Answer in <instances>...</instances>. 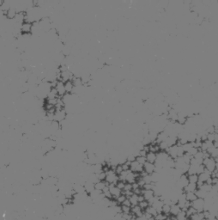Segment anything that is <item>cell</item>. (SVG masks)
<instances>
[{
  "label": "cell",
  "mask_w": 218,
  "mask_h": 220,
  "mask_svg": "<svg viewBox=\"0 0 218 220\" xmlns=\"http://www.w3.org/2000/svg\"><path fill=\"white\" fill-rule=\"evenodd\" d=\"M58 102V98H55V99H47L46 100V103H49L51 105H53V106H56Z\"/></svg>",
  "instance_id": "41"
},
{
  "label": "cell",
  "mask_w": 218,
  "mask_h": 220,
  "mask_svg": "<svg viewBox=\"0 0 218 220\" xmlns=\"http://www.w3.org/2000/svg\"><path fill=\"white\" fill-rule=\"evenodd\" d=\"M109 190L112 193V199L117 200L121 194H122V191L116 186V185H109Z\"/></svg>",
  "instance_id": "6"
},
{
  "label": "cell",
  "mask_w": 218,
  "mask_h": 220,
  "mask_svg": "<svg viewBox=\"0 0 218 220\" xmlns=\"http://www.w3.org/2000/svg\"><path fill=\"white\" fill-rule=\"evenodd\" d=\"M181 208L180 207V206L176 203V204H172L171 205V211H170V215L176 217L181 212Z\"/></svg>",
  "instance_id": "14"
},
{
  "label": "cell",
  "mask_w": 218,
  "mask_h": 220,
  "mask_svg": "<svg viewBox=\"0 0 218 220\" xmlns=\"http://www.w3.org/2000/svg\"><path fill=\"white\" fill-rule=\"evenodd\" d=\"M59 97H60V96H59L57 90L55 88H52L47 94V99H55V98H59Z\"/></svg>",
  "instance_id": "21"
},
{
  "label": "cell",
  "mask_w": 218,
  "mask_h": 220,
  "mask_svg": "<svg viewBox=\"0 0 218 220\" xmlns=\"http://www.w3.org/2000/svg\"><path fill=\"white\" fill-rule=\"evenodd\" d=\"M146 159H147V162L155 163L157 159V153H155L154 151H149L146 155Z\"/></svg>",
  "instance_id": "15"
},
{
  "label": "cell",
  "mask_w": 218,
  "mask_h": 220,
  "mask_svg": "<svg viewBox=\"0 0 218 220\" xmlns=\"http://www.w3.org/2000/svg\"><path fill=\"white\" fill-rule=\"evenodd\" d=\"M144 212H147V213H149V214H150V215H151L152 217H154V218H155V217L157 215V213H158V212H157V211H156V210H155V209L152 206H148V207H147V209H146Z\"/></svg>",
  "instance_id": "29"
},
{
  "label": "cell",
  "mask_w": 218,
  "mask_h": 220,
  "mask_svg": "<svg viewBox=\"0 0 218 220\" xmlns=\"http://www.w3.org/2000/svg\"><path fill=\"white\" fill-rule=\"evenodd\" d=\"M17 15V12H16V10L15 8H10L7 12H6V17L10 20H12V19H15V17Z\"/></svg>",
  "instance_id": "20"
},
{
  "label": "cell",
  "mask_w": 218,
  "mask_h": 220,
  "mask_svg": "<svg viewBox=\"0 0 218 220\" xmlns=\"http://www.w3.org/2000/svg\"><path fill=\"white\" fill-rule=\"evenodd\" d=\"M107 186H109V184L106 182V181H100L99 182H97L96 184H95V188L96 190H99V191H103L104 188L107 187Z\"/></svg>",
  "instance_id": "22"
},
{
  "label": "cell",
  "mask_w": 218,
  "mask_h": 220,
  "mask_svg": "<svg viewBox=\"0 0 218 220\" xmlns=\"http://www.w3.org/2000/svg\"><path fill=\"white\" fill-rule=\"evenodd\" d=\"M130 170L134 172V173H137V174H141L144 171V165H142L137 160H135V161L131 163Z\"/></svg>",
  "instance_id": "4"
},
{
  "label": "cell",
  "mask_w": 218,
  "mask_h": 220,
  "mask_svg": "<svg viewBox=\"0 0 218 220\" xmlns=\"http://www.w3.org/2000/svg\"><path fill=\"white\" fill-rule=\"evenodd\" d=\"M188 180H189V183H194L197 184L198 182V175H190L188 176Z\"/></svg>",
  "instance_id": "30"
},
{
  "label": "cell",
  "mask_w": 218,
  "mask_h": 220,
  "mask_svg": "<svg viewBox=\"0 0 218 220\" xmlns=\"http://www.w3.org/2000/svg\"><path fill=\"white\" fill-rule=\"evenodd\" d=\"M185 212H186V215H187V217H188V218H190V217H191V215H193L194 213L198 212H197V211H196V210H195V209H194L191 206H190V207H189V208H188Z\"/></svg>",
  "instance_id": "34"
},
{
  "label": "cell",
  "mask_w": 218,
  "mask_h": 220,
  "mask_svg": "<svg viewBox=\"0 0 218 220\" xmlns=\"http://www.w3.org/2000/svg\"><path fill=\"white\" fill-rule=\"evenodd\" d=\"M122 192L124 191V188H125V182H121V181H119L118 183H117V185H116Z\"/></svg>",
  "instance_id": "42"
},
{
  "label": "cell",
  "mask_w": 218,
  "mask_h": 220,
  "mask_svg": "<svg viewBox=\"0 0 218 220\" xmlns=\"http://www.w3.org/2000/svg\"><path fill=\"white\" fill-rule=\"evenodd\" d=\"M121 206H129V207H132V206H131V202H130V200H129V199H126L125 201H124V203L121 205Z\"/></svg>",
  "instance_id": "43"
},
{
  "label": "cell",
  "mask_w": 218,
  "mask_h": 220,
  "mask_svg": "<svg viewBox=\"0 0 218 220\" xmlns=\"http://www.w3.org/2000/svg\"><path fill=\"white\" fill-rule=\"evenodd\" d=\"M211 177V173L205 169L204 172H203L202 174L198 175V181L201 182L205 183L208 181V179H210Z\"/></svg>",
  "instance_id": "13"
},
{
  "label": "cell",
  "mask_w": 218,
  "mask_h": 220,
  "mask_svg": "<svg viewBox=\"0 0 218 220\" xmlns=\"http://www.w3.org/2000/svg\"><path fill=\"white\" fill-rule=\"evenodd\" d=\"M170 211H171V205H167V204H164L163 207H162V211L161 212L164 213L165 215L168 216L170 215Z\"/></svg>",
  "instance_id": "31"
},
{
  "label": "cell",
  "mask_w": 218,
  "mask_h": 220,
  "mask_svg": "<svg viewBox=\"0 0 218 220\" xmlns=\"http://www.w3.org/2000/svg\"><path fill=\"white\" fill-rule=\"evenodd\" d=\"M144 211L141 209V207L139 206H135L131 207V214L135 217V218H140L144 215Z\"/></svg>",
  "instance_id": "12"
},
{
  "label": "cell",
  "mask_w": 218,
  "mask_h": 220,
  "mask_svg": "<svg viewBox=\"0 0 218 220\" xmlns=\"http://www.w3.org/2000/svg\"><path fill=\"white\" fill-rule=\"evenodd\" d=\"M66 119V113H65V111L63 110H59V111H56L55 112V114H54V120L58 121V122H62L63 120H65Z\"/></svg>",
  "instance_id": "9"
},
{
  "label": "cell",
  "mask_w": 218,
  "mask_h": 220,
  "mask_svg": "<svg viewBox=\"0 0 218 220\" xmlns=\"http://www.w3.org/2000/svg\"><path fill=\"white\" fill-rule=\"evenodd\" d=\"M168 154L169 155V156L173 159H176L177 157H179V154H178V145H175L174 146L169 147L167 150Z\"/></svg>",
  "instance_id": "11"
},
{
  "label": "cell",
  "mask_w": 218,
  "mask_h": 220,
  "mask_svg": "<svg viewBox=\"0 0 218 220\" xmlns=\"http://www.w3.org/2000/svg\"><path fill=\"white\" fill-rule=\"evenodd\" d=\"M166 220H168V219H166Z\"/></svg>",
  "instance_id": "45"
},
{
  "label": "cell",
  "mask_w": 218,
  "mask_h": 220,
  "mask_svg": "<svg viewBox=\"0 0 218 220\" xmlns=\"http://www.w3.org/2000/svg\"><path fill=\"white\" fill-rule=\"evenodd\" d=\"M97 176L99 178L100 181H105L106 180V177H107V173L104 172V171H102L101 173L97 174Z\"/></svg>",
  "instance_id": "39"
},
{
  "label": "cell",
  "mask_w": 218,
  "mask_h": 220,
  "mask_svg": "<svg viewBox=\"0 0 218 220\" xmlns=\"http://www.w3.org/2000/svg\"><path fill=\"white\" fill-rule=\"evenodd\" d=\"M55 89L57 90L59 96H65V95L66 94V90H65V83L62 81H58L57 85L55 87Z\"/></svg>",
  "instance_id": "8"
},
{
  "label": "cell",
  "mask_w": 218,
  "mask_h": 220,
  "mask_svg": "<svg viewBox=\"0 0 218 220\" xmlns=\"http://www.w3.org/2000/svg\"><path fill=\"white\" fill-rule=\"evenodd\" d=\"M136 160H137L139 163H141L142 165H144L145 163L147 162L146 156H137Z\"/></svg>",
  "instance_id": "36"
},
{
  "label": "cell",
  "mask_w": 218,
  "mask_h": 220,
  "mask_svg": "<svg viewBox=\"0 0 218 220\" xmlns=\"http://www.w3.org/2000/svg\"><path fill=\"white\" fill-rule=\"evenodd\" d=\"M185 197H186V200L191 203L198 199L196 193H185Z\"/></svg>",
  "instance_id": "28"
},
{
  "label": "cell",
  "mask_w": 218,
  "mask_h": 220,
  "mask_svg": "<svg viewBox=\"0 0 218 220\" xmlns=\"http://www.w3.org/2000/svg\"><path fill=\"white\" fill-rule=\"evenodd\" d=\"M168 219V216L162 212H158L157 215L155 217V220H166Z\"/></svg>",
  "instance_id": "33"
},
{
  "label": "cell",
  "mask_w": 218,
  "mask_h": 220,
  "mask_svg": "<svg viewBox=\"0 0 218 220\" xmlns=\"http://www.w3.org/2000/svg\"><path fill=\"white\" fill-rule=\"evenodd\" d=\"M109 185H117V183L119 182V176L116 174V172L114 171V169H110L109 171L107 172V177L105 180Z\"/></svg>",
  "instance_id": "2"
},
{
  "label": "cell",
  "mask_w": 218,
  "mask_h": 220,
  "mask_svg": "<svg viewBox=\"0 0 218 220\" xmlns=\"http://www.w3.org/2000/svg\"><path fill=\"white\" fill-rule=\"evenodd\" d=\"M203 164L205 167V169L208 170L211 173H213L217 169V161L215 158L210 156L208 158H204Z\"/></svg>",
  "instance_id": "1"
},
{
  "label": "cell",
  "mask_w": 218,
  "mask_h": 220,
  "mask_svg": "<svg viewBox=\"0 0 218 220\" xmlns=\"http://www.w3.org/2000/svg\"><path fill=\"white\" fill-rule=\"evenodd\" d=\"M32 29H33V23H29V22H24V23L22 24L21 31H22V33L23 35H28V34H30V33H31Z\"/></svg>",
  "instance_id": "7"
},
{
  "label": "cell",
  "mask_w": 218,
  "mask_h": 220,
  "mask_svg": "<svg viewBox=\"0 0 218 220\" xmlns=\"http://www.w3.org/2000/svg\"><path fill=\"white\" fill-rule=\"evenodd\" d=\"M191 220H204L205 218H204V212H196L194 213L193 215H191L190 218H189Z\"/></svg>",
  "instance_id": "26"
},
{
  "label": "cell",
  "mask_w": 218,
  "mask_h": 220,
  "mask_svg": "<svg viewBox=\"0 0 218 220\" xmlns=\"http://www.w3.org/2000/svg\"><path fill=\"white\" fill-rule=\"evenodd\" d=\"M195 193H196L198 198L203 199V200H204V199L209 195V193H207L206 191H204V190H203V189H201V188H198V190H197Z\"/></svg>",
  "instance_id": "23"
},
{
  "label": "cell",
  "mask_w": 218,
  "mask_h": 220,
  "mask_svg": "<svg viewBox=\"0 0 218 220\" xmlns=\"http://www.w3.org/2000/svg\"><path fill=\"white\" fill-rule=\"evenodd\" d=\"M114 171L116 172V174H117L118 176H119V175L121 174V172H123V171H124L123 167H122V164H118V165L115 167Z\"/></svg>",
  "instance_id": "38"
},
{
  "label": "cell",
  "mask_w": 218,
  "mask_h": 220,
  "mask_svg": "<svg viewBox=\"0 0 218 220\" xmlns=\"http://www.w3.org/2000/svg\"><path fill=\"white\" fill-rule=\"evenodd\" d=\"M213 146H214V143L206 140V141H204V142L202 143V146H201L200 150H201L202 151H207L211 147H212Z\"/></svg>",
  "instance_id": "24"
},
{
  "label": "cell",
  "mask_w": 218,
  "mask_h": 220,
  "mask_svg": "<svg viewBox=\"0 0 218 220\" xmlns=\"http://www.w3.org/2000/svg\"><path fill=\"white\" fill-rule=\"evenodd\" d=\"M187 218H188V217H187V215H186V212H185V211H183V210L176 216L177 220H186Z\"/></svg>",
  "instance_id": "32"
},
{
  "label": "cell",
  "mask_w": 218,
  "mask_h": 220,
  "mask_svg": "<svg viewBox=\"0 0 218 220\" xmlns=\"http://www.w3.org/2000/svg\"><path fill=\"white\" fill-rule=\"evenodd\" d=\"M198 190V186L197 184L194 183H189L185 187H184L183 192L185 193H195Z\"/></svg>",
  "instance_id": "17"
},
{
  "label": "cell",
  "mask_w": 218,
  "mask_h": 220,
  "mask_svg": "<svg viewBox=\"0 0 218 220\" xmlns=\"http://www.w3.org/2000/svg\"><path fill=\"white\" fill-rule=\"evenodd\" d=\"M126 199H127V198H126V196H125V194H123V193H122V194H121V195H120V196H119V197L116 200H117L118 204L121 206Z\"/></svg>",
  "instance_id": "37"
},
{
  "label": "cell",
  "mask_w": 218,
  "mask_h": 220,
  "mask_svg": "<svg viewBox=\"0 0 218 220\" xmlns=\"http://www.w3.org/2000/svg\"><path fill=\"white\" fill-rule=\"evenodd\" d=\"M127 191H133L132 189V184L130 183H125V188H124V191L123 192H127Z\"/></svg>",
  "instance_id": "40"
},
{
  "label": "cell",
  "mask_w": 218,
  "mask_h": 220,
  "mask_svg": "<svg viewBox=\"0 0 218 220\" xmlns=\"http://www.w3.org/2000/svg\"><path fill=\"white\" fill-rule=\"evenodd\" d=\"M84 188H85V192L88 193V194H90L95 188V184L92 183L91 182L89 181H87L85 184H84Z\"/></svg>",
  "instance_id": "19"
},
{
  "label": "cell",
  "mask_w": 218,
  "mask_h": 220,
  "mask_svg": "<svg viewBox=\"0 0 218 220\" xmlns=\"http://www.w3.org/2000/svg\"><path fill=\"white\" fill-rule=\"evenodd\" d=\"M138 206H139L141 207V209L144 212L146 209H147V207H148V206H149V202H148L147 200H144V201L139 202Z\"/></svg>",
  "instance_id": "35"
},
{
  "label": "cell",
  "mask_w": 218,
  "mask_h": 220,
  "mask_svg": "<svg viewBox=\"0 0 218 220\" xmlns=\"http://www.w3.org/2000/svg\"><path fill=\"white\" fill-rule=\"evenodd\" d=\"M129 200L132 206H138L139 204V200H138V195L136 194V193H133L130 198H129Z\"/></svg>",
  "instance_id": "25"
},
{
  "label": "cell",
  "mask_w": 218,
  "mask_h": 220,
  "mask_svg": "<svg viewBox=\"0 0 218 220\" xmlns=\"http://www.w3.org/2000/svg\"><path fill=\"white\" fill-rule=\"evenodd\" d=\"M142 195L144 196L145 200L149 201V200H151L155 196V192H154V190H144V189H142Z\"/></svg>",
  "instance_id": "16"
},
{
  "label": "cell",
  "mask_w": 218,
  "mask_h": 220,
  "mask_svg": "<svg viewBox=\"0 0 218 220\" xmlns=\"http://www.w3.org/2000/svg\"><path fill=\"white\" fill-rule=\"evenodd\" d=\"M144 171L148 175H152L155 172V163H151L149 162H146L144 165Z\"/></svg>",
  "instance_id": "10"
},
{
  "label": "cell",
  "mask_w": 218,
  "mask_h": 220,
  "mask_svg": "<svg viewBox=\"0 0 218 220\" xmlns=\"http://www.w3.org/2000/svg\"><path fill=\"white\" fill-rule=\"evenodd\" d=\"M191 206L198 212H203L204 211V200L198 198L196 200L191 202Z\"/></svg>",
  "instance_id": "3"
},
{
  "label": "cell",
  "mask_w": 218,
  "mask_h": 220,
  "mask_svg": "<svg viewBox=\"0 0 218 220\" xmlns=\"http://www.w3.org/2000/svg\"><path fill=\"white\" fill-rule=\"evenodd\" d=\"M65 90H66V94H71L73 92L74 90V84H73L72 81H68L66 83H65Z\"/></svg>",
  "instance_id": "27"
},
{
  "label": "cell",
  "mask_w": 218,
  "mask_h": 220,
  "mask_svg": "<svg viewBox=\"0 0 218 220\" xmlns=\"http://www.w3.org/2000/svg\"><path fill=\"white\" fill-rule=\"evenodd\" d=\"M216 220H218V213L217 214V217H216Z\"/></svg>",
  "instance_id": "44"
},
{
  "label": "cell",
  "mask_w": 218,
  "mask_h": 220,
  "mask_svg": "<svg viewBox=\"0 0 218 220\" xmlns=\"http://www.w3.org/2000/svg\"><path fill=\"white\" fill-rule=\"evenodd\" d=\"M139 177H140L139 174H137V173H134V172L129 170L127 176H126V182L130 184L135 183V182H137V181Z\"/></svg>",
  "instance_id": "5"
},
{
  "label": "cell",
  "mask_w": 218,
  "mask_h": 220,
  "mask_svg": "<svg viewBox=\"0 0 218 220\" xmlns=\"http://www.w3.org/2000/svg\"><path fill=\"white\" fill-rule=\"evenodd\" d=\"M178 137L177 136H168V139H166V143L168 146V147L174 146L175 145H177L178 143Z\"/></svg>",
  "instance_id": "18"
}]
</instances>
